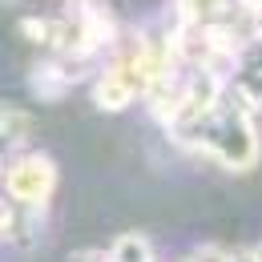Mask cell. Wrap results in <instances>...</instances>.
I'll list each match as a JSON object with an SVG mask.
<instances>
[{
	"label": "cell",
	"mask_w": 262,
	"mask_h": 262,
	"mask_svg": "<svg viewBox=\"0 0 262 262\" xmlns=\"http://www.w3.org/2000/svg\"><path fill=\"white\" fill-rule=\"evenodd\" d=\"M178 145H186L190 154L198 158H210L214 165L222 169H250L262 154V141H258V125H254V113L234 97V93H222L202 117L186 121L182 129L169 133Z\"/></svg>",
	"instance_id": "1"
},
{
	"label": "cell",
	"mask_w": 262,
	"mask_h": 262,
	"mask_svg": "<svg viewBox=\"0 0 262 262\" xmlns=\"http://www.w3.org/2000/svg\"><path fill=\"white\" fill-rule=\"evenodd\" d=\"M57 162L45 154V149H20L12 154L4 169H0V190H4V206H8V242H20V246H33L36 238L45 234V218H49V206L57 194Z\"/></svg>",
	"instance_id": "2"
},
{
	"label": "cell",
	"mask_w": 262,
	"mask_h": 262,
	"mask_svg": "<svg viewBox=\"0 0 262 262\" xmlns=\"http://www.w3.org/2000/svg\"><path fill=\"white\" fill-rule=\"evenodd\" d=\"M226 89L242 101L250 113H262V36L242 49V57H238L234 73H230Z\"/></svg>",
	"instance_id": "3"
},
{
	"label": "cell",
	"mask_w": 262,
	"mask_h": 262,
	"mask_svg": "<svg viewBox=\"0 0 262 262\" xmlns=\"http://www.w3.org/2000/svg\"><path fill=\"white\" fill-rule=\"evenodd\" d=\"M234 16V0H173V25L218 29Z\"/></svg>",
	"instance_id": "4"
},
{
	"label": "cell",
	"mask_w": 262,
	"mask_h": 262,
	"mask_svg": "<svg viewBox=\"0 0 262 262\" xmlns=\"http://www.w3.org/2000/svg\"><path fill=\"white\" fill-rule=\"evenodd\" d=\"M25 133H29V117L20 109H12V105L0 101V169H4V162L12 154L25 149Z\"/></svg>",
	"instance_id": "5"
},
{
	"label": "cell",
	"mask_w": 262,
	"mask_h": 262,
	"mask_svg": "<svg viewBox=\"0 0 262 262\" xmlns=\"http://www.w3.org/2000/svg\"><path fill=\"white\" fill-rule=\"evenodd\" d=\"M20 33H25V40H29V45L49 49V40H53V16H45V12L25 16V20H20Z\"/></svg>",
	"instance_id": "6"
},
{
	"label": "cell",
	"mask_w": 262,
	"mask_h": 262,
	"mask_svg": "<svg viewBox=\"0 0 262 262\" xmlns=\"http://www.w3.org/2000/svg\"><path fill=\"white\" fill-rule=\"evenodd\" d=\"M69 262H109V254L105 250H81V254H73Z\"/></svg>",
	"instance_id": "7"
},
{
	"label": "cell",
	"mask_w": 262,
	"mask_h": 262,
	"mask_svg": "<svg viewBox=\"0 0 262 262\" xmlns=\"http://www.w3.org/2000/svg\"><path fill=\"white\" fill-rule=\"evenodd\" d=\"M65 4H73V0H65Z\"/></svg>",
	"instance_id": "8"
}]
</instances>
